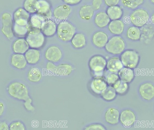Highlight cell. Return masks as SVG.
Masks as SVG:
<instances>
[{"instance_id":"obj_12","label":"cell","mask_w":154,"mask_h":130,"mask_svg":"<svg viewBox=\"0 0 154 130\" xmlns=\"http://www.w3.org/2000/svg\"><path fill=\"white\" fill-rule=\"evenodd\" d=\"M14 23L20 25H29V13L25 9L20 8L14 13Z\"/></svg>"},{"instance_id":"obj_20","label":"cell","mask_w":154,"mask_h":130,"mask_svg":"<svg viewBox=\"0 0 154 130\" xmlns=\"http://www.w3.org/2000/svg\"><path fill=\"white\" fill-rule=\"evenodd\" d=\"M110 22L108 14L105 12H99L95 15L94 22L99 28H103L106 27Z\"/></svg>"},{"instance_id":"obj_24","label":"cell","mask_w":154,"mask_h":130,"mask_svg":"<svg viewBox=\"0 0 154 130\" xmlns=\"http://www.w3.org/2000/svg\"><path fill=\"white\" fill-rule=\"evenodd\" d=\"M25 57L29 64H35L40 59V52L36 49H30L25 52Z\"/></svg>"},{"instance_id":"obj_30","label":"cell","mask_w":154,"mask_h":130,"mask_svg":"<svg viewBox=\"0 0 154 130\" xmlns=\"http://www.w3.org/2000/svg\"><path fill=\"white\" fill-rule=\"evenodd\" d=\"M127 36L131 40H139L141 38V31L138 27L135 26H131L128 29Z\"/></svg>"},{"instance_id":"obj_41","label":"cell","mask_w":154,"mask_h":130,"mask_svg":"<svg viewBox=\"0 0 154 130\" xmlns=\"http://www.w3.org/2000/svg\"><path fill=\"white\" fill-rule=\"evenodd\" d=\"M102 0H93L92 2V7L94 11H98L100 9L102 5Z\"/></svg>"},{"instance_id":"obj_45","label":"cell","mask_w":154,"mask_h":130,"mask_svg":"<svg viewBox=\"0 0 154 130\" xmlns=\"http://www.w3.org/2000/svg\"><path fill=\"white\" fill-rule=\"evenodd\" d=\"M56 68H57V66H56L55 64H53L52 62H49L47 63V69L50 71L56 72Z\"/></svg>"},{"instance_id":"obj_27","label":"cell","mask_w":154,"mask_h":130,"mask_svg":"<svg viewBox=\"0 0 154 130\" xmlns=\"http://www.w3.org/2000/svg\"><path fill=\"white\" fill-rule=\"evenodd\" d=\"M42 16L35 14L30 18L29 21L30 30H41L42 25L44 21H46Z\"/></svg>"},{"instance_id":"obj_8","label":"cell","mask_w":154,"mask_h":130,"mask_svg":"<svg viewBox=\"0 0 154 130\" xmlns=\"http://www.w3.org/2000/svg\"><path fill=\"white\" fill-rule=\"evenodd\" d=\"M2 32L5 36L8 39H11L13 37V21L11 16L8 13H5L2 15Z\"/></svg>"},{"instance_id":"obj_44","label":"cell","mask_w":154,"mask_h":130,"mask_svg":"<svg viewBox=\"0 0 154 130\" xmlns=\"http://www.w3.org/2000/svg\"><path fill=\"white\" fill-rule=\"evenodd\" d=\"M65 3L69 5H74L79 4L82 0H62Z\"/></svg>"},{"instance_id":"obj_26","label":"cell","mask_w":154,"mask_h":130,"mask_svg":"<svg viewBox=\"0 0 154 130\" xmlns=\"http://www.w3.org/2000/svg\"><path fill=\"white\" fill-rule=\"evenodd\" d=\"M118 73L120 80L127 83L131 82L134 77V73L131 68L124 67Z\"/></svg>"},{"instance_id":"obj_16","label":"cell","mask_w":154,"mask_h":130,"mask_svg":"<svg viewBox=\"0 0 154 130\" xmlns=\"http://www.w3.org/2000/svg\"><path fill=\"white\" fill-rule=\"evenodd\" d=\"M109 40L108 36L104 32H97L92 37L93 44L97 48H103L105 47Z\"/></svg>"},{"instance_id":"obj_37","label":"cell","mask_w":154,"mask_h":130,"mask_svg":"<svg viewBox=\"0 0 154 130\" xmlns=\"http://www.w3.org/2000/svg\"><path fill=\"white\" fill-rule=\"evenodd\" d=\"M13 30L15 34L19 36H24L29 33V25H20L14 23Z\"/></svg>"},{"instance_id":"obj_32","label":"cell","mask_w":154,"mask_h":130,"mask_svg":"<svg viewBox=\"0 0 154 130\" xmlns=\"http://www.w3.org/2000/svg\"><path fill=\"white\" fill-rule=\"evenodd\" d=\"M123 5L128 9L136 10L144 2L145 0H121Z\"/></svg>"},{"instance_id":"obj_19","label":"cell","mask_w":154,"mask_h":130,"mask_svg":"<svg viewBox=\"0 0 154 130\" xmlns=\"http://www.w3.org/2000/svg\"><path fill=\"white\" fill-rule=\"evenodd\" d=\"M123 65L120 59L118 57H113L107 62L106 67L110 72L117 73L123 68Z\"/></svg>"},{"instance_id":"obj_46","label":"cell","mask_w":154,"mask_h":130,"mask_svg":"<svg viewBox=\"0 0 154 130\" xmlns=\"http://www.w3.org/2000/svg\"><path fill=\"white\" fill-rule=\"evenodd\" d=\"M9 127L5 122H0V130H9Z\"/></svg>"},{"instance_id":"obj_18","label":"cell","mask_w":154,"mask_h":130,"mask_svg":"<svg viewBox=\"0 0 154 130\" xmlns=\"http://www.w3.org/2000/svg\"><path fill=\"white\" fill-rule=\"evenodd\" d=\"M119 111L116 108L109 109L105 113V120L108 123L112 125L117 124L119 120Z\"/></svg>"},{"instance_id":"obj_13","label":"cell","mask_w":154,"mask_h":130,"mask_svg":"<svg viewBox=\"0 0 154 130\" xmlns=\"http://www.w3.org/2000/svg\"><path fill=\"white\" fill-rule=\"evenodd\" d=\"M45 56L48 61L57 62L62 58V52L60 49L57 46H50L46 50Z\"/></svg>"},{"instance_id":"obj_43","label":"cell","mask_w":154,"mask_h":130,"mask_svg":"<svg viewBox=\"0 0 154 130\" xmlns=\"http://www.w3.org/2000/svg\"><path fill=\"white\" fill-rule=\"evenodd\" d=\"M104 2L105 4L108 6H115V5H117L119 3L120 0H104Z\"/></svg>"},{"instance_id":"obj_29","label":"cell","mask_w":154,"mask_h":130,"mask_svg":"<svg viewBox=\"0 0 154 130\" xmlns=\"http://www.w3.org/2000/svg\"><path fill=\"white\" fill-rule=\"evenodd\" d=\"M71 42L74 48L77 49H81L86 45V37L83 33H77L74 35Z\"/></svg>"},{"instance_id":"obj_39","label":"cell","mask_w":154,"mask_h":130,"mask_svg":"<svg viewBox=\"0 0 154 130\" xmlns=\"http://www.w3.org/2000/svg\"><path fill=\"white\" fill-rule=\"evenodd\" d=\"M9 129L11 130H25L23 124L20 122H15L10 125Z\"/></svg>"},{"instance_id":"obj_25","label":"cell","mask_w":154,"mask_h":130,"mask_svg":"<svg viewBox=\"0 0 154 130\" xmlns=\"http://www.w3.org/2000/svg\"><path fill=\"white\" fill-rule=\"evenodd\" d=\"M12 65L15 68L22 69L26 67L27 61L24 55L21 54H16L13 55L11 59Z\"/></svg>"},{"instance_id":"obj_7","label":"cell","mask_w":154,"mask_h":130,"mask_svg":"<svg viewBox=\"0 0 154 130\" xmlns=\"http://www.w3.org/2000/svg\"><path fill=\"white\" fill-rule=\"evenodd\" d=\"M106 60L103 56L96 55L90 60L89 66L96 76H101L106 68Z\"/></svg>"},{"instance_id":"obj_1","label":"cell","mask_w":154,"mask_h":130,"mask_svg":"<svg viewBox=\"0 0 154 130\" xmlns=\"http://www.w3.org/2000/svg\"><path fill=\"white\" fill-rule=\"evenodd\" d=\"M75 33L76 29L75 26L68 21L61 22L57 27V35L59 39L62 41H70Z\"/></svg>"},{"instance_id":"obj_34","label":"cell","mask_w":154,"mask_h":130,"mask_svg":"<svg viewBox=\"0 0 154 130\" xmlns=\"http://www.w3.org/2000/svg\"><path fill=\"white\" fill-rule=\"evenodd\" d=\"M38 0H25L23 7L29 13H37L38 8Z\"/></svg>"},{"instance_id":"obj_38","label":"cell","mask_w":154,"mask_h":130,"mask_svg":"<svg viewBox=\"0 0 154 130\" xmlns=\"http://www.w3.org/2000/svg\"><path fill=\"white\" fill-rule=\"evenodd\" d=\"M128 85L127 83L120 81L118 85L116 87V92L120 94H124L128 90Z\"/></svg>"},{"instance_id":"obj_36","label":"cell","mask_w":154,"mask_h":130,"mask_svg":"<svg viewBox=\"0 0 154 130\" xmlns=\"http://www.w3.org/2000/svg\"><path fill=\"white\" fill-rule=\"evenodd\" d=\"M42 73L40 70L37 68L31 69L28 73V79L32 82H38L42 79Z\"/></svg>"},{"instance_id":"obj_22","label":"cell","mask_w":154,"mask_h":130,"mask_svg":"<svg viewBox=\"0 0 154 130\" xmlns=\"http://www.w3.org/2000/svg\"><path fill=\"white\" fill-rule=\"evenodd\" d=\"M29 46L26 40L20 39L16 40L13 45L14 52L17 54H23L29 50Z\"/></svg>"},{"instance_id":"obj_6","label":"cell","mask_w":154,"mask_h":130,"mask_svg":"<svg viewBox=\"0 0 154 130\" xmlns=\"http://www.w3.org/2000/svg\"><path fill=\"white\" fill-rule=\"evenodd\" d=\"M130 19L134 26L141 27L149 21L150 15L148 12L144 9H136L130 14Z\"/></svg>"},{"instance_id":"obj_11","label":"cell","mask_w":154,"mask_h":130,"mask_svg":"<svg viewBox=\"0 0 154 130\" xmlns=\"http://www.w3.org/2000/svg\"><path fill=\"white\" fill-rule=\"evenodd\" d=\"M107 87V83L104 76H96L91 84V90L97 94H100Z\"/></svg>"},{"instance_id":"obj_33","label":"cell","mask_w":154,"mask_h":130,"mask_svg":"<svg viewBox=\"0 0 154 130\" xmlns=\"http://www.w3.org/2000/svg\"><path fill=\"white\" fill-rule=\"evenodd\" d=\"M102 98L106 101H110L113 100L116 96V90L110 86L107 87L101 94Z\"/></svg>"},{"instance_id":"obj_31","label":"cell","mask_w":154,"mask_h":130,"mask_svg":"<svg viewBox=\"0 0 154 130\" xmlns=\"http://www.w3.org/2000/svg\"><path fill=\"white\" fill-rule=\"evenodd\" d=\"M72 67L69 64H62L57 66L56 73L58 75L67 76L71 73Z\"/></svg>"},{"instance_id":"obj_40","label":"cell","mask_w":154,"mask_h":130,"mask_svg":"<svg viewBox=\"0 0 154 130\" xmlns=\"http://www.w3.org/2000/svg\"><path fill=\"white\" fill-rule=\"evenodd\" d=\"M86 130H106L105 127L100 124H94L89 125L85 128Z\"/></svg>"},{"instance_id":"obj_23","label":"cell","mask_w":154,"mask_h":130,"mask_svg":"<svg viewBox=\"0 0 154 130\" xmlns=\"http://www.w3.org/2000/svg\"><path fill=\"white\" fill-rule=\"evenodd\" d=\"M106 13L110 20H119L123 16V9L118 5L110 6L107 9Z\"/></svg>"},{"instance_id":"obj_35","label":"cell","mask_w":154,"mask_h":130,"mask_svg":"<svg viewBox=\"0 0 154 130\" xmlns=\"http://www.w3.org/2000/svg\"><path fill=\"white\" fill-rule=\"evenodd\" d=\"M106 79L109 86L115 89L121 81L119 75L114 73H111L108 75L106 77Z\"/></svg>"},{"instance_id":"obj_5","label":"cell","mask_w":154,"mask_h":130,"mask_svg":"<svg viewBox=\"0 0 154 130\" xmlns=\"http://www.w3.org/2000/svg\"><path fill=\"white\" fill-rule=\"evenodd\" d=\"M120 60L125 67L133 69L138 65L140 56L139 54L134 50H127L122 52Z\"/></svg>"},{"instance_id":"obj_9","label":"cell","mask_w":154,"mask_h":130,"mask_svg":"<svg viewBox=\"0 0 154 130\" xmlns=\"http://www.w3.org/2000/svg\"><path fill=\"white\" fill-rule=\"evenodd\" d=\"M37 14L45 20H50L52 17L51 6L47 0H38Z\"/></svg>"},{"instance_id":"obj_3","label":"cell","mask_w":154,"mask_h":130,"mask_svg":"<svg viewBox=\"0 0 154 130\" xmlns=\"http://www.w3.org/2000/svg\"><path fill=\"white\" fill-rule=\"evenodd\" d=\"M8 92L11 96L18 100L25 101L29 98L26 85L18 82L12 83L9 85Z\"/></svg>"},{"instance_id":"obj_4","label":"cell","mask_w":154,"mask_h":130,"mask_svg":"<svg viewBox=\"0 0 154 130\" xmlns=\"http://www.w3.org/2000/svg\"><path fill=\"white\" fill-rule=\"evenodd\" d=\"M29 46L32 49H39L44 45L45 35L41 30H30L26 37Z\"/></svg>"},{"instance_id":"obj_49","label":"cell","mask_w":154,"mask_h":130,"mask_svg":"<svg viewBox=\"0 0 154 130\" xmlns=\"http://www.w3.org/2000/svg\"><path fill=\"white\" fill-rule=\"evenodd\" d=\"M150 2L154 5V0H150Z\"/></svg>"},{"instance_id":"obj_48","label":"cell","mask_w":154,"mask_h":130,"mask_svg":"<svg viewBox=\"0 0 154 130\" xmlns=\"http://www.w3.org/2000/svg\"><path fill=\"white\" fill-rule=\"evenodd\" d=\"M151 21H152V23L154 25V12L152 15V17H151Z\"/></svg>"},{"instance_id":"obj_17","label":"cell","mask_w":154,"mask_h":130,"mask_svg":"<svg viewBox=\"0 0 154 130\" xmlns=\"http://www.w3.org/2000/svg\"><path fill=\"white\" fill-rule=\"evenodd\" d=\"M57 24L51 20H47L42 23L41 31L45 36L52 37L57 33Z\"/></svg>"},{"instance_id":"obj_42","label":"cell","mask_w":154,"mask_h":130,"mask_svg":"<svg viewBox=\"0 0 154 130\" xmlns=\"http://www.w3.org/2000/svg\"><path fill=\"white\" fill-rule=\"evenodd\" d=\"M31 103L32 100L30 98H29V99L25 100V102L24 103V106L28 110L32 111L34 110V108L32 105Z\"/></svg>"},{"instance_id":"obj_47","label":"cell","mask_w":154,"mask_h":130,"mask_svg":"<svg viewBox=\"0 0 154 130\" xmlns=\"http://www.w3.org/2000/svg\"><path fill=\"white\" fill-rule=\"evenodd\" d=\"M5 107L4 105L2 103L0 102V117L2 115L4 112Z\"/></svg>"},{"instance_id":"obj_14","label":"cell","mask_w":154,"mask_h":130,"mask_svg":"<svg viewBox=\"0 0 154 130\" xmlns=\"http://www.w3.org/2000/svg\"><path fill=\"white\" fill-rule=\"evenodd\" d=\"M136 115L133 111L129 109L124 110L121 113L119 120L125 127H131L136 121Z\"/></svg>"},{"instance_id":"obj_2","label":"cell","mask_w":154,"mask_h":130,"mask_svg":"<svg viewBox=\"0 0 154 130\" xmlns=\"http://www.w3.org/2000/svg\"><path fill=\"white\" fill-rule=\"evenodd\" d=\"M125 42L120 36H113L109 40L105 46L106 51L110 54L118 55L121 54L125 49Z\"/></svg>"},{"instance_id":"obj_10","label":"cell","mask_w":154,"mask_h":130,"mask_svg":"<svg viewBox=\"0 0 154 130\" xmlns=\"http://www.w3.org/2000/svg\"><path fill=\"white\" fill-rule=\"evenodd\" d=\"M72 12V9L69 5L64 4L57 6L54 9L53 15L59 21L66 20Z\"/></svg>"},{"instance_id":"obj_28","label":"cell","mask_w":154,"mask_h":130,"mask_svg":"<svg viewBox=\"0 0 154 130\" xmlns=\"http://www.w3.org/2000/svg\"><path fill=\"white\" fill-rule=\"evenodd\" d=\"M94 11H95L91 5H84L80 9L79 14L82 20L89 21L93 17Z\"/></svg>"},{"instance_id":"obj_21","label":"cell","mask_w":154,"mask_h":130,"mask_svg":"<svg viewBox=\"0 0 154 130\" xmlns=\"http://www.w3.org/2000/svg\"><path fill=\"white\" fill-rule=\"evenodd\" d=\"M108 29L112 34L120 35L124 32L125 24L121 20H114L110 22L108 24Z\"/></svg>"},{"instance_id":"obj_15","label":"cell","mask_w":154,"mask_h":130,"mask_svg":"<svg viewBox=\"0 0 154 130\" xmlns=\"http://www.w3.org/2000/svg\"><path fill=\"white\" fill-rule=\"evenodd\" d=\"M139 93L144 100H151L154 97V85L149 82L143 84L139 87Z\"/></svg>"}]
</instances>
